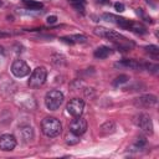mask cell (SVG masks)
I'll list each match as a JSON object with an SVG mask.
<instances>
[{
    "label": "cell",
    "mask_w": 159,
    "mask_h": 159,
    "mask_svg": "<svg viewBox=\"0 0 159 159\" xmlns=\"http://www.w3.org/2000/svg\"><path fill=\"white\" fill-rule=\"evenodd\" d=\"M41 129H42V133L46 137L54 138V137H57V136L61 134V132H62V124L55 117H46L41 122Z\"/></svg>",
    "instance_id": "obj_1"
},
{
    "label": "cell",
    "mask_w": 159,
    "mask_h": 159,
    "mask_svg": "<svg viewBox=\"0 0 159 159\" xmlns=\"http://www.w3.org/2000/svg\"><path fill=\"white\" fill-rule=\"evenodd\" d=\"M63 93L58 89H51L46 93L45 96V105L47 109L50 111H56L63 102Z\"/></svg>",
    "instance_id": "obj_2"
},
{
    "label": "cell",
    "mask_w": 159,
    "mask_h": 159,
    "mask_svg": "<svg viewBox=\"0 0 159 159\" xmlns=\"http://www.w3.org/2000/svg\"><path fill=\"white\" fill-rule=\"evenodd\" d=\"M47 77V71L45 67H36L30 75V80H29V86L33 88H38L40 86H42L46 81Z\"/></svg>",
    "instance_id": "obj_3"
},
{
    "label": "cell",
    "mask_w": 159,
    "mask_h": 159,
    "mask_svg": "<svg viewBox=\"0 0 159 159\" xmlns=\"http://www.w3.org/2000/svg\"><path fill=\"white\" fill-rule=\"evenodd\" d=\"M134 123L142 129V132L147 136L153 134V122L150 119V117L145 113H141L138 116L134 117Z\"/></svg>",
    "instance_id": "obj_4"
},
{
    "label": "cell",
    "mask_w": 159,
    "mask_h": 159,
    "mask_svg": "<svg viewBox=\"0 0 159 159\" xmlns=\"http://www.w3.org/2000/svg\"><path fill=\"white\" fill-rule=\"evenodd\" d=\"M157 103L158 98L154 94H143V96H139L133 101V105L139 108H150L157 106Z\"/></svg>",
    "instance_id": "obj_5"
},
{
    "label": "cell",
    "mask_w": 159,
    "mask_h": 159,
    "mask_svg": "<svg viewBox=\"0 0 159 159\" xmlns=\"http://www.w3.org/2000/svg\"><path fill=\"white\" fill-rule=\"evenodd\" d=\"M11 72L16 77H25L30 74V67L24 60H15L11 65Z\"/></svg>",
    "instance_id": "obj_6"
},
{
    "label": "cell",
    "mask_w": 159,
    "mask_h": 159,
    "mask_svg": "<svg viewBox=\"0 0 159 159\" xmlns=\"http://www.w3.org/2000/svg\"><path fill=\"white\" fill-rule=\"evenodd\" d=\"M85 109V102L80 98H74L67 105V112L74 117H81Z\"/></svg>",
    "instance_id": "obj_7"
},
{
    "label": "cell",
    "mask_w": 159,
    "mask_h": 159,
    "mask_svg": "<svg viewBox=\"0 0 159 159\" xmlns=\"http://www.w3.org/2000/svg\"><path fill=\"white\" fill-rule=\"evenodd\" d=\"M70 131L77 136L83 134L87 131V122L86 119L81 118V117H76V119H74L70 124Z\"/></svg>",
    "instance_id": "obj_8"
},
{
    "label": "cell",
    "mask_w": 159,
    "mask_h": 159,
    "mask_svg": "<svg viewBox=\"0 0 159 159\" xmlns=\"http://www.w3.org/2000/svg\"><path fill=\"white\" fill-rule=\"evenodd\" d=\"M16 147V139L13 134L0 136V149L4 152H10Z\"/></svg>",
    "instance_id": "obj_9"
},
{
    "label": "cell",
    "mask_w": 159,
    "mask_h": 159,
    "mask_svg": "<svg viewBox=\"0 0 159 159\" xmlns=\"http://www.w3.org/2000/svg\"><path fill=\"white\" fill-rule=\"evenodd\" d=\"M114 67L117 69H129V70H142L144 67L143 63L136 60H122L114 63Z\"/></svg>",
    "instance_id": "obj_10"
},
{
    "label": "cell",
    "mask_w": 159,
    "mask_h": 159,
    "mask_svg": "<svg viewBox=\"0 0 159 159\" xmlns=\"http://www.w3.org/2000/svg\"><path fill=\"white\" fill-rule=\"evenodd\" d=\"M114 131H116V124H114V122H112V121H107V122H105V123L100 127V132H101L102 136L112 134Z\"/></svg>",
    "instance_id": "obj_11"
},
{
    "label": "cell",
    "mask_w": 159,
    "mask_h": 159,
    "mask_svg": "<svg viewBox=\"0 0 159 159\" xmlns=\"http://www.w3.org/2000/svg\"><path fill=\"white\" fill-rule=\"evenodd\" d=\"M60 40L63 42H67V44H83L87 41V38L85 35H72V36L61 38Z\"/></svg>",
    "instance_id": "obj_12"
},
{
    "label": "cell",
    "mask_w": 159,
    "mask_h": 159,
    "mask_svg": "<svg viewBox=\"0 0 159 159\" xmlns=\"http://www.w3.org/2000/svg\"><path fill=\"white\" fill-rule=\"evenodd\" d=\"M111 54H112V50H111L109 47H107V46H100L98 49L94 50V57L100 58V60L107 58Z\"/></svg>",
    "instance_id": "obj_13"
},
{
    "label": "cell",
    "mask_w": 159,
    "mask_h": 159,
    "mask_svg": "<svg viewBox=\"0 0 159 159\" xmlns=\"http://www.w3.org/2000/svg\"><path fill=\"white\" fill-rule=\"evenodd\" d=\"M20 133H21V137L25 142H30L31 139L34 138V129L31 128V127H22L20 129Z\"/></svg>",
    "instance_id": "obj_14"
},
{
    "label": "cell",
    "mask_w": 159,
    "mask_h": 159,
    "mask_svg": "<svg viewBox=\"0 0 159 159\" xmlns=\"http://www.w3.org/2000/svg\"><path fill=\"white\" fill-rule=\"evenodd\" d=\"M24 5L30 9V10H39V9H42V3H39V2H35V0H24Z\"/></svg>",
    "instance_id": "obj_15"
},
{
    "label": "cell",
    "mask_w": 159,
    "mask_h": 159,
    "mask_svg": "<svg viewBox=\"0 0 159 159\" xmlns=\"http://www.w3.org/2000/svg\"><path fill=\"white\" fill-rule=\"evenodd\" d=\"M128 30H132V31H134V33H137V34H145L147 33V30H145V27L143 25L136 24V22H131V26H129Z\"/></svg>",
    "instance_id": "obj_16"
},
{
    "label": "cell",
    "mask_w": 159,
    "mask_h": 159,
    "mask_svg": "<svg viewBox=\"0 0 159 159\" xmlns=\"http://www.w3.org/2000/svg\"><path fill=\"white\" fill-rule=\"evenodd\" d=\"M128 80H129V77L127 76V75H121V76H118V77L113 81V86H114V87H118V86H121V85H123V83H127V82H128Z\"/></svg>",
    "instance_id": "obj_17"
},
{
    "label": "cell",
    "mask_w": 159,
    "mask_h": 159,
    "mask_svg": "<svg viewBox=\"0 0 159 159\" xmlns=\"http://www.w3.org/2000/svg\"><path fill=\"white\" fill-rule=\"evenodd\" d=\"M78 142H80V136H77V134H75V133H72V132H71V134H69V136L66 137V143L70 144V145L77 144Z\"/></svg>",
    "instance_id": "obj_18"
},
{
    "label": "cell",
    "mask_w": 159,
    "mask_h": 159,
    "mask_svg": "<svg viewBox=\"0 0 159 159\" xmlns=\"http://www.w3.org/2000/svg\"><path fill=\"white\" fill-rule=\"evenodd\" d=\"M52 62L55 65H63L65 63V57L61 55H54L52 56Z\"/></svg>",
    "instance_id": "obj_19"
},
{
    "label": "cell",
    "mask_w": 159,
    "mask_h": 159,
    "mask_svg": "<svg viewBox=\"0 0 159 159\" xmlns=\"http://www.w3.org/2000/svg\"><path fill=\"white\" fill-rule=\"evenodd\" d=\"M102 18H103L106 21H108V22H114V24H117V21H118V16H116V15H113V14H103Z\"/></svg>",
    "instance_id": "obj_20"
},
{
    "label": "cell",
    "mask_w": 159,
    "mask_h": 159,
    "mask_svg": "<svg viewBox=\"0 0 159 159\" xmlns=\"http://www.w3.org/2000/svg\"><path fill=\"white\" fill-rule=\"evenodd\" d=\"M145 50H147L148 52H150V54L155 55V56L159 54V47H158V46H155V45H149V46H145Z\"/></svg>",
    "instance_id": "obj_21"
},
{
    "label": "cell",
    "mask_w": 159,
    "mask_h": 159,
    "mask_svg": "<svg viewBox=\"0 0 159 159\" xmlns=\"http://www.w3.org/2000/svg\"><path fill=\"white\" fill-rule=\"evenodd\" d=\"M106 33H107V29H105V27H96V29H94V34L98 35V36L105 38Z\"/></svg>",
    "instance_id": "obj_22"
},
{
    "label": "cell",
    "mask_w": 159,
    "mask_h": 159,
    "mask_svg": "<svg viewBox=\"0 0 159 159\" xmlns=\"http://www.w3.org/2000/svg\"><path fill=\"white\" fill-rule=\"evenodd\" d=\"M144 67H147V69H149V71H152L153 74H157L158 72V70H159V66L158 65H144Z\"/></svg>",
    "instance_id": "obj_23"
},
{
    "label": "cell",
    "mask_w": 159,
    "mask_h": 159,
    "mask_svg": "<svg viewBox=\"0 0 159 159\" xmlns=\"http://www.w3.org/2000/svg\"><path fill=\"white\" fill-rule=\"evenodd\" d=\"M11 33L6 30H0V39H5V38H10Z\"/></svg>",
    "instance_id": "obj_24"
},
{
    "label": "cell",
    "mask_w": 159,
    "mask_h": 159,
    "mask_svg": "<svg viewBox=\"0 0 159 159\" xmlns=\"http://www.w3.org/2000/svg\"><path fill=\"white\" fill-rule=\"evenodd\" d=\"M56 21H57V16H55V15H50V16H47V19H46V22L50 24V25L55 24Z\"/></svg>",
    "instance_id": "obj_25"
},
{
    "label": "cell",
    "mask_w": 159,
    "mask_h": 159,
    "mask_svg": "<svg viewBox=\"0 0 159 159\" xmlns=\"http://www.w3.org/2000/svg\"><path fill=\"white\" fill-rule=\"evenodd\" d=\"M114 9H116L118 13H122V11H124V5H123L122 3H116V4H114Z\"/></svg>",
    "instance_id": "obj_26"
},
{
    "label": "cell",
    "mask_w": 159,
    "mask_h": 159,
    "mask_svg": "<svg viewBox=\"0 0 159 159\" xmlns=\"http://www.w3.org/2000/svg\"><path fill=\"white\" fill-rule=\"evenodd\" d=\"M72 6H74L76 10L81 11V13H83V10H85V6H83V4H72Z\"/></svg>",
    "instance_id": "obj_27"
},
{
    "label": "cell",
    "mask_w": 159,
    "mask_h": 159,
    "mask_svg": "<svg viewBox=\"0 0 159 159\" xmlns=\"http://www.w3.org/2000/svg\"><path fill=\"white\" fill-rule=\"evenodd\" d=\"M72 4H85V0H70Z\"/></svg>",
    "instance_id": "obj_28"
},
{
    "label": "cell",
    "mask_w": 159,
    "mask_h": 159,
    "mask_svg": "<svg viewBox=\"0 0 159 159\" xmlns=\"http://www.w3.org/2000/svg\"><path fill=\"white\" fill-rule=\"evenodd\" d=\"M98 3H101V4H106V5L111 4V2H109V0H98Z\"/></svg>",
    "instance_id": "obj_29"
},
{
    "label": "cell",
    "mask_w": 159,
    "mask_h": 159,
    "mask_svg": "<svg viewBox=\"0 0 159 159\" xmlns=\"http://www.w3.org/2000/svg\"><path fill=\"white\" fill-rule=\"evenodd\" d=\"M3 54H4V47L0 46V55H3Z\"/></svg>",
    "instance_id": "obj_30"
},
{
    "label": "cell",
    "mask_w": 159,
    "mask_h": 159,
    "mask_svg": "<svg viewBox=\"0 0 159 159\" xmlns=\"http://www.w3.org/2000/svg\"><path fill=\"white\" fill-rule=\"evenodd\" d=\"M0 5H2V2H0Z\"/></svg>",
    "instance_id": "obj_31"
}]
</instances>
